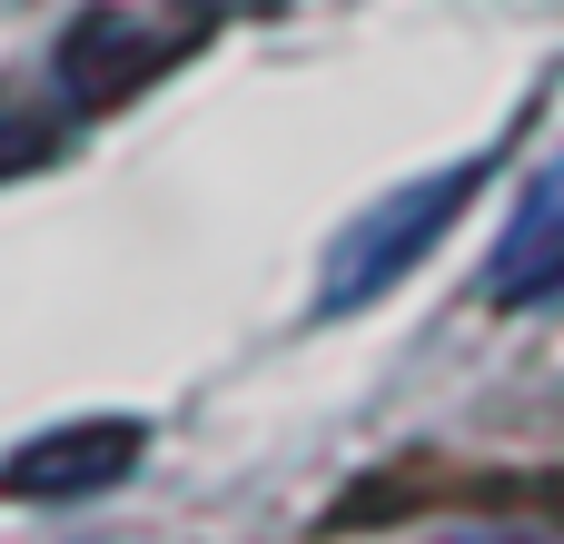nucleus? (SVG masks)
Segmentation results:
<instances>
[{"instance_id":"nucleus-1","label":"nucleus","mask_w":564,"mask_h":544,"mask_svg":"<svg viewBox=\"0 0 564 544\" xmlns=\"http://www.w3.org/2000/svg\"><path fill=\"white\" fill-rule=\"evenodd\" d=\"M476 188H486V159H456V168H436V178H416V188H387V198H377V208L327 248V287H317V307L347 317V307H367L377 287H397Z\"/></svg>"},{"instance_id":"nucleus-3","label":"nucleus","mask_w":564,"mask_h":544,"mask_svg":"<svg viewBox=\"0 0 564 544\" xmlns=\"http://www.w3.org/2000/svg\"><path fill=\"white\" fill-rule=\"evenodd\" d=\"M139 456H149V426H139V416H79V426H50V436L10 446V456H0V496H10V505L99 496V486H119Z\"/></svg>"},{"instance_id":"nucleus-5","label":"nucleus","mask_w":564,"mask_h":544,"mask_svg":"<svg viewBox=\"0 0 564 544\" xmlns=\"http://www.w3.org/2000/svg\"><path fill=\"white\" fill-rule=\"evenodd\" d=\"M59 139H69V119H59L50 99H20V89H0V178L40 168V159H50Z\"/></svg>"},{"instance_id":"nucleus-2","label":"nucleus","mask_w":564,"mask_h":544,"mask_svg":"<svg viewBox=\"0 0 564 544\" xmlns=\"http://www.w3.org/2000/svg\"><path fill=\"white\" fill-rule=\"evenodd\" d=\"M198 40H208V20H198V10H188V20H149V10H79V20L59 30L50 79H59L79 109H119V99H129V89H149L159 69H178Z\"/></svg>"},{"instance_id":"nucleus-4","label":"nucleus","mask_w":564,"mask_h":544,"mask_svg":"<svg viewBox=\"0 0 564 544\" xmlns=\"http://www.w3.org/2000/svg\"><path fill=\"white\" fill-rule=\"evenodd\" d=\"M545 287H564V178H545V198L516 218V238L496 248V278H486L496 307H525Z\"/></svg>"}]
</instances>
